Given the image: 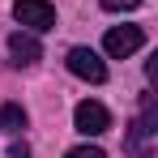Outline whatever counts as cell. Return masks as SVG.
Masks as SVG:
<instances>
[{
    "label": "cell",
    "instance_id": "6da1fadb",
    "mask_svg": "<svg viewBox=\"0 0 158 158\" xmlns=\"http://www.w3.org/2000/svg\"><path fill=\"white\" fill-rule=\"evenodd\" d=\"M13 17H17L30 34L56 30V9L47 4V0H17V4H13Z\"/></svg>",
    "mask_w": 158,
    "mask_h": 158
},
{
    "label": "cell",
    "instance_id": "7a4b0ae2",
    "mask_svg": "<svg viewBox=\"0 0 158 158\" xmlns=\"http://www.w3.org/2000/svg\"><path fill=\"white\" fill-rule=\"evenodd\" d=\"M64 64H69V73H73V77H81V81H94V85H103V81H107V64H103V56L90 52V47H73Z\"/></svg>",
    "mask_w": 158,
    "mask_h": 158
},
{
    "label": "cell",
    "instance_id": "3957f363",
    "mask_svg": "<svg viewBox=\"0 0 158 158\" xmlns=\"http://www.w3.org/2000/svg\"><path fill=\"white\" fill-rule=\"evenodd\" d=\"M141 43H145V34H141V26H111L103 39V52L111 56V60H124V56L141 52Z\"/></svg>",
    "mask_w": 158,
    "mask_h": 158
},
{
    "label": "cell",
    "instance_id": "277c9868",
    "mask_svg": "<svg viewBox=\"0 0 158 158\" xmlns=\"http://www.w3.org/2000/svg\"><path fill=\"white\" fill-rule=\"evenodd\" d=\"M73 124H77V132H85V137H98V132L111 128V111H107L103 103H77V111H73Z\"/></svg>",
    "mask_w": 158,
    "mask_h": 158
},
{
    "label": "cell",
    "instance_id": "5b68a950",
    "mask_svg": "<svg viewBox=\"0 0 158 158\" xmlns=\"http://www.w3.org/2000/svg\"><path fill=\"white\" fill-rule=\"evenodd\" d=\"M9 52L17 64H34V60H43V43L30 34V30H13L9 34Z\"/></svg>",
    "mask_w": 158,
    "mask_h": 158
},
{
    "label": "cell",
    "instance_id": "8992f818",
    "mask_svg": "<svg viewBox=\"0 0 158 158\" xmlns=\"http://www.w3.org/2000/svg\"><path fill=\"white\" fill-rule=\"evenodd\" d=\"M22 128H26V111L17 103H4L0 107V132H13V137H17Z\"/></svg>",
    "mask_w": 158,
    "mask_h": 158
},
{
    "label": "cell",
    "instance_id": "52a82bcc",
    "mask_svg": "<svg viewBox=\"0 0 158 158\" xmlns=\"http://www.w3.org/2000/svg\"><path fill=\"white\" fill-rule=\"evenodd\" d=\"M64 158H107V154L98 150V145H77V150H69Z\"/></svg>",
    "mask_w": 158,
    "mask_h": 158
},
{
    "label": "cell",
    "instance_id": "ba28073f",
    "mask_svg": "<svg viewBox=\"0 0 158 158\" xmlns=\"http://www.w3.org/2000/svg\"><path fill=\"white\" fill-rule=\"evenodd\" d=\"M141 0H103V9L107 13H124V9H137Z\"/></svg>",
    "mask_w": 158,
    "mask_h": 158
},
{
    "label": "cell",
    "instance_id": "9c48e42d",
    "mask_svg": "<svg viewBox=\"0 0 158 158\" xmlns=\"http://www.w3.org/2000/svg\"><path fill=\"white\" fill-rule=\"evenodd\" d=\"M9 158H30V145L26 141H13V145H9Z\"/></svg>",
    "mask_w": 158,
    "mask_h": 158
}]
</instances>
